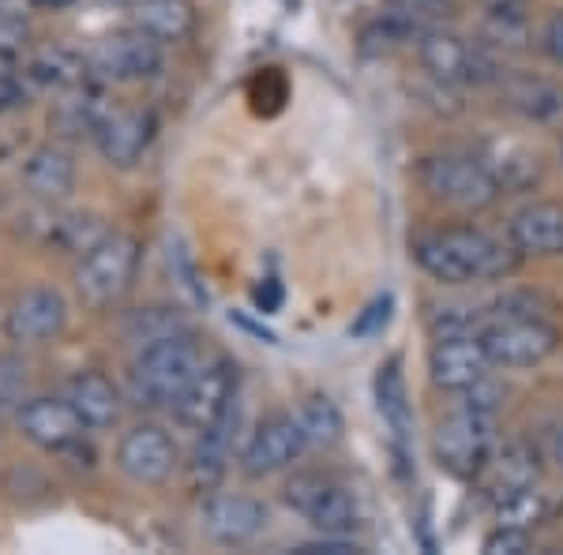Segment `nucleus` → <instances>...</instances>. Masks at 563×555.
Segmentation results:
<instances>
[{"mask_svg": "<svg viewBox=\"0 0 563 555\" xmlns=\"http://www.w3.org/2000/svg\"><path fill=\"white\" fill-rule=\"evenodd\" d=\"M233 402H238V364H233L230 357H214L196 371V379L174 402V417L185 432L199 435L203 428H211Z\"/></svg>", "mask_w": 563, "mask_h": 555, "instance_id": "obj_10", "label": "nucleus"}, {"mask_svg": "<svg viewBox=\"0 0 563 555\" xmlns=\"http://www.w3.org/2000/svg\"><path fill=\"white\" fill-rule=\"evenodd\" d=\"M308 451V440L297 424L294 413H271L252 428L249 443L241 451V473L249 480L275 477V473L289 469Z\"/></svg>", "mask_w": 563, "mask_h": 555, "instance_id": "obj_11", "label": "nucleus"}, {"mask_svg": "<svg viewBox=\"0 0 563 555\" xmlns=\"http://www.w3.org/2000/svg\"><path fill=\"white\" fill-rule=\"evenodd\" d=\"M474 151H477V158L488 166V173L496 177V185L504 196H526L541 185L544 162L530 143L511 140V135H485Z\"/></svg>", "mask_w": 563, "mask_h": 555, "instance_id": "obj_16", "label": "nucleus"}, {"mask_svg": "<svg viewBox=\"0 0 563 555\" xmlns=\"http://www.w3.org/2000/svg\"><path fill=\"white\" fill-rule=\"evenodd\" d=\"M541 514H544V499H541V491H538V488H533V491H522V496H515V499H507V503H499V507H496V522H504V525H522V530L538 525V522H541Z\"/></svg>", "mask_w": 563, "mask_h": 555, "instance_id": "obj_36", "label": "nucleus"}, {"mask_svg": "<svg viewBox=\"0 0 563 555\" xmlns=\"http://www.w3.org/2000/svg\"><path fill=\"white\" fill-rule=\"evenodd\" d=\"M417 57H421V68L443 87H496V79L504 76L496 53L485 42H470L443 26L421 31Z\"/></svg>", "mask_w": 563, "mask_h": 555, "instance_id": "obj_4", "label": "nucleus"}, {"mask_svg": "<svg viewBox=\"0 0 563 555\" xmlns=\"http://www.w3.org/2000/svg\"><path fill=\"white\" fill-rule=\"evenodd\" d=\"M26 102V79L20 71H0V113H12Z\"/></svg>", "mask_w": 563, "mask_h": 555, "instance_id": "obj_40", "label": "nucleus"}, {"mask_svg": "<svg viewBox=\"0 0 563 555\" xmlns=\"http://www.w3.org/2000/svg\"><path fill=\"white\" fill-rule=\"evenodd\" d=\"M556 462H560V469H563V421L556 428Z\"/></svg>", "mask_w": 563, "mask_h": 555, "instance_id": "obj_46", "label": "nucleus"}, {"mask_svg": "<svg viewBox=\"0 0 563 555\" xmlns=\"http://www.w3.org/2000/svg\"><path fill=\"white\" fill-rule=\"evenodd\" d=\"M233 428H238V402L225 409L222 417L203 428L196 435V451H192V485L203 491H214L218 480L225 477V466H230V447H233Z\"/></svg>", "mask_w": 563, "mask_h": 555, "instance_id": "obj_25", "label": "nucleus"}, {"mask_svg": "<svg viewBox=\"0 0 563 555\" xmlns=\"http://www.w3.org/2000/svg\"><path fill=\"white\" fill-rule=\"evenodd\" d=\"M199 525L222 548H241L252 544L267 530V507L252 496H233V491H211L199 511Z\"/></svg>", "mask_w": 563, "mask_h": 555, "instance_id": "obj_14", "label": "nucleus"}, {"mask_svg": "<svg viewBox=\"0 0 563 555\" xmlns=\"http://www.w3.org/2000/svg\"><path fill=\"white\" fill-rule=\"evenodd\" d=\"M180 466V451L174 443V435L158 424H135L132 432L121 435L117 443V469L143 488H158Z\"/></svg>", "mask_w": 563, "mask_h": 555, "instance_id": "obj_12", "label": "nucleus"}, {"mask_svg": "<svg viewBox=\"0 0 563 555\" xmlns=\"http://www.w3.org/2000/svg\"><path fill=\"white\" fill-rule=\"evenodd\" d=\"M140 270V241L129 233H109L76 267V293L87 308L102 312L129 297Z\"/></svg>", "mask_w": 563, "mask_h": 555, "instance_id": "obj_6", "label": "nucleus"}, {"mask_svg": "<svg viewBox=\"0 0 563 555\" xmlns=\"http://www.w3.org/2000/svg\"><path fill=\"white\" fill-rule=\"evenodd\" d=\"M499 95L511 113H519L522 121L541 124V129H552V124H563V87L552 84L544 76H533V71H504L496 79Z\"/></svg>", "mask_w": 563, "mask_h": 555, "instance_id": "obj_21", "label": "nucleus"}, {"mask_svg": "<svg viewBox=\"0 0 563 555\" xmlns=\"http://www.w3.org/2000/svg\"><path fill=\"white\" fill-rule=\"evenodd\" d=\"M20 76L26 79V87L60 95V90H71L84 84V79H90V68L84 53L68 49V45H53V49L34 53Z\"/></svg>", "mask_w": 563, "mask_h": 555, "instance_id": "obj_28", "label": "nucleus"}, {"mask_svg": "<svg viewBox=\"0 0 563 555\" xmlns=\"http://www.w3.org/2000/svg\"><path fill=\"white\" fill-rule=\"evenodd\" d=\"M23 185L42 203H60L76 188V158L57 143L34 147L23 162Z\"/></svg>", "mask_w": 563, "mask_h": 555, "instance_id": "obj_23", "label": "nucleus"}, {"mask_svg": "<svg viewBox=\"0 0 563 555\" xmlns=\"http://www.w3.org/2000/svg\"><path fill=\"white\" fill-rule=\"evenodd\" d=\"M102 4H124V0H102Z\"/></svg>", "mask_w": 563, "mask_h": 555, "instance_id": "obj_47", "label": "nucleus"}, {"mask_svg": "<svg viewBox=\"0 0 563 555\" xmlns=\"http://www.w3.org/2000/svg\"><path fill=\"white\" fill-rule=\"evenodd\" d=\"M297 424H301L308 447L316 451H331L342 443V435H346V421H342V409L331 402L327 395H308L301 398V406H297Z\"/></svg>", "mask_w": 563, "mask_h": 555, "instance_id": "obj_29", "label": "nucleus"}, {"mask_svg": "<svg viewBox=\"0 0 563 555\" xmlns=\"http://www.w3.org/2000/svg\"><path fill=\"white\" fill-rule=\"evenodd\" d=\"M68 402L84 417L87 432H106L121 421V390H117L102 371H79L68 379Z\"/></svg>", "mask_w": 563, "mask_h": 555, "instance_id": "obj_27", "label": "nucleus"}, {"mask_svg": "<svg viewBox=\"0 0 563 555\" xmlns=\"http://www.w3.org/2000/svg\"><path fill=\"white\" fill-rule=\"evenodd\" d=\"M15 421H20V432L34 447L57 451V454L79 447L87 432L84 417L71 409L68 398H31V402L20 409Z\"/></svg>", "mask_w": 563, "mask_h": 555, "instance_id": "obj_18", "label": "nucleus"}, {"mask_svg": "<svg viewBox=\"0 0 563 555\" xmlns=\"http://www.w3.org/2000/svg\"><path fill=\"white\" fill-rule=\"evenodd\" d=\"M560 162H563V143H560Z\"/></svg>", "mask_w": 563, "mask_h": 555, "instance_id": "obj_48", "label": "nucleus"}, {"mask_svg": "<svg viewBox=\"0 0 563 555\" xmlns=\"http://www.w3.org/2000/svg\"><path fill=\"white\" fill-rule=\"evenodd\" d=\"M297 555H361V544L350 541V536H320V541L297 544Z\"/></svg>", "mask_w": 563, "mask_h": 555, "instance_id": "obj_39", "label": "nucleus"}, {"mask_svg": "<svg viewBox=\"0 0 563 555\" xmlns=\"http://www.w3.org/2000/svg\"><path fill=\"white\" fill-rule=\"evenodd\" d=\"M113 102H109L102 79L98 84H90V79H84L79 87L71 90H60V102L53 106V132L65 135V140H84V135H90L95 140L98 129L106 124V116L113 113Z\"/></svg>", "mask_w": 563, "mask_h": 555, "instance_id": "obj_22", "label": "nucleus"}, {"mask_svg": "<svg viewBox=\"0 0 563 555\" xmlns=\"http://www.w3.org/2000/svg\"><path fill=\"white\" fill-rule=\"evenodd\" d=\"M387 4L398 8V12H413V15H421V20H424V15H432L435 8H443L448 0H387Z\"/></svg>", "mask_w": 563, "mask_h": 555, "instance_id": "obj_44", "label": "nucleus"}, {"mask_svg": "<svg viewBox=\"0 0 563 555\" xmlns=\"http://www.w3.org/2000/svg\"><path fill=\"white\" fill-rule=\"evenodd\" d=\"M188 331H192V326H188V320L180 315V308H169V304L140 308V312H132L129 323H124V338H129L135 349L177 338V334H188Z\"/></svg>", "mask_w": 563, "mask_h": 555, "instance_id": "obj_30", "label": "nucleus"}, {"mask_svg": "<svg viewBox=\"0 0 563 555\" xmlns=\"http://www.w3.org/2000/svg\"><path fill=\"white\" fill-rule=\"evenodd\" d=\"M199 368H203V353H199L192 331L143 345L129 371V398L140 409H174Z\"/></svg>", "mask_w": 563, "mask_h": 555, "instance_id": "obj_2", "label": "nucleus"}, {"mask_svg": "<svg viewBox=\"0 0 563 555\" xmlns=\"http://www.w3.org/2000/svg\"><path fill=\"white\" fill-rule=\"evenodd\" d=\"M496 424L499 413H485L474 406H455V413L435 424L432 451L440 469L459 480H474L496 454Z\"/></svg>", "mask_w": 563, "mask_h": 555, "instance_id": "obj_5", "label": "nucleus"}, {"mask_svg": "<svg viewBox=\"0 0 563 555\" xmlns=\"http://www.w3.org/2000/svg\"><path fill=\"white\" fill-rule=\"evenodd\" d=\"M26 49V26L20 15H0V71H15Z\"/></svg>", "mask_w": 563, "mask_h": 555, "instance_id": "obj_37", "label": "nucleus"}, {"mask_svg": "<svg viewBox=\"0 0 563 555\" xmlns=\"http://www.w3.org/2000/svg\"><path fill=\"white\" fill-rule=\"evenodd\" d=\"M154 132H158V116L151 109H113L95 135V147L109 166L132 169L154 143Z\"/></svg>", "mask_w": 563, "mask_h": 555, "instance_id": "obj_20", "label": "nucleus"}, {"mask_svg": "<svg viewBox=\"0 0 563 555\" xmlns=\"http://www.w3.org/2000/svg\"><path fill=\"white\" fill-rule=\"evenodd\" d=\"M507 241L522 259H560L563 256V203L530 199L507 222Z\"/></svg>", "mask_w": 563, "mask_h": 555, "instance_id": "obj_17", "label": "nucleus"}, {"mask_svg": "<svg viewBox=\"0 0 563 555\" xmlns=\"http://www.w3.org/2000/svg\"><path fill=\"white\" fill-rule=\"evenodd\" d=\"M481 42L488 49L504 53H522L530 49V20H526V4L515 8H485V20H481Z\"/></svg>", "mask_w": 563, "mask_h": 555, "instance_id": "obj_31", "label": "nucleus"}, {"mask_svg": "<svg viewBox=\"0 0 563 555\" xmlns=\"http://www.w3.org/2000/svg\"><path fill=\"white\" fill-rule=\"evenodd\" d=\"M417 185L421 192L455 211H488L499 203V185L488 173L477 151H435L417 162Z\"/></svg>", "mask_w": 563, "mask_h": 555, "instance_id": "obj_3", "label": "nucleus"}, {"mask_svg": "<svg viewBox=\"0 0 563 555\" xmlns=\"http://www.w3.org/2000/svg\"><path fill=\"white\" fill-rule=\"evenodd\" d=\"M410 256L440 286L504 281L522 267L519 248L481 225H440V230L417 233L410 241Z\"/></svg>", "mask_w": 563, "mask_h": 555, "instance_id": "obj_1", "label": "nucleus"}, {"mask_svg": "<svg viewBox=\"0 0 563 555\" xmlns=\"http://www.w3.org/2000/svg\"><path fill=\"white\" fill-rule=\"evenodd\" d=\"M199 12L192 0H132V26L162 45L185 42L196 34Z\"/></svg>", "mask_w": 563, "mask_h": 555, "instance_id": "obj_26", "label": "nucleus"}, {"mask_svg": "<svg viewBox=\"0 0 563 555\" xmlns=\"http://www.w3.org/2000/svg\"><path fill=\"white\" fill-rule=\"evenodd\" d=\"M390 315H395V293H379L372 297L365 308L357 312V320L350 323V338H376V334L387 331Z\"/></svg>", "mask_w": 563, "mask_h": 555, "instance_id": "obj_35", "label": "nucleus"}, {"mask_svg": "<svg viewBox=\"0 0 563 555\" xmlns=\"http://www.w3.org/2000/svg\"><path fill=\"white\" fill-rule=\"evenodd\" d=\"M34 8H49V12H57V8H68L71 0H31Z\"/></svg>", "mask_w": 563, "mask_h": 555, "instance_id": "obj_45", "label": "nucleus"}, {"mask_svg": "<svg viewBox=\"0 0 563 555\" xmlns=\"http://www.w3.org/2000/svg\"><path fill=\"white\" fill-rule=\"evenodd\" d=\"M538 454H533L526 443H507L504 451L493 454V462L485 466V491L488 499L499 507L507 499L522 496V491H533L538 488Z\"/></svg>", "mask_w": 563, "mask_h": 555, "instance_id": "obj_24", "label": "nucleus"}, {"mask_svg": "<svg viewBox=\"0 0 563 555\" xmlns=\"http://www.w3.org/2000/svg\"><path fill=\"white\" fill-rule=\"evenodd\" d=\"M541 49L549 53L552 65H560V68H563V8H560V12H552L549 20H544Z\"/></svg>", "mask_w": 563, "mask_h": 555, "instance_id": "obj_41", "label": "nucleus"}, {"mask_svg": "<svg viewBox=\"0 0 563 555\" xmlns=\"http://www.w3.org/2000/svg\"><path fill=\"white\" fill-rule=\"evenodd\" d=\"M429 376L432 384L448 395H462L481 379L493 376V360L485 353L481 334H448V338H432L429 349Z\"/></svg>", "mask_w": 563, "mask_h": 555, "instance_id": "obj_13", "label": "nucleus"}, {"mask_svg": "<svg viewBox=\"0 0 563 555\" xmlns=\"http://www.w3.org/2000/svg\"><path fill=\"white\" fill-rule=\"evenodd\" d=\"M372 395H376V409L387 424L390 451H395L398 469H406L410 466V443H413V409H410V395H406L402 357H387L379 364Z\"/></svg>", "mask_w": 563, "mask_h": 555, "instance_id": "obj_19", "label": "nucleus"}, {"mask_svg": "<svg viewBox=\"0 0 563 555\" xmlns=\"http://www.w3.org/2000/svg\"><path fill=\"white\" fill-rule=\"evenodd\" d=\"M282 496H286L289 511L301 514L316 533L353 536V530L361 525V507L353 499V491L342 480L327 477V473H294Z\"/></svg>", "mask_w": 563, "mask_h": 555, "instance_id": "obj_7", "label": "nucleus"}, {"mask_svg": "<svg viewBox=\"0 0 563 555\" xmlns=\"http://www.w3.org/2000/svg\"><path fill=\"white\" fill-rule=\"evenodd\" d=\"M65 326H68L65 297H60L57 289H45V286L23 289L4 312V334L23 345L53 342Z\"/></svg>", "mask_w": 563, "mask_h": 555, "instance_id": "obj_15", "label": "nucleus"}, {"mask_svg": "<svg viewBox=\"0 0 563 555\" xmlns=\"http://www.w3.org/2000/svg\"><path fill=\"white\" fill-rule=\"evenodd\" d=\"M481 342L493 368H533L560 349V331L541 312L530 315H488Z\"/></svg>", "mask_w": 563, "mask_h": 555, "instance_id": "obj_8", "label": "nucleus"}, {"mask_svg": "<svg viewBox=\"0 0 563 555\" xmlns=\"http://www.w3.org/2000/svg\"><path fill=\"white\" fill-rule=\"evenodd\" d=\"M26 384V376L20 371V364L12 360H0V402H15L20 398V390Z\"/></svg>", "mask_w": 563, "mask_h": 555, "instance_id": "obj_42", "label": "nucleus"}, {"mask_svg": "<svg viewBox=\"0 0 563 555\" xmlns=\"http://www.w3.org/2000/svg\"><path fill=\"white\" fill-rule=\"evenodd\" d=\"M488 312L470 304H443L429 312V334L432 338H448V334H481Z\"/></svg>", "mask_w": 563, "mask_h": 555, "instance_id": "obj_34", "label": "nucleus"}, {"mask_svg": "<svg viewBox=\"0 0 563 555\" xmlns=\"http://www.w3.org/2000/svg\"><path fill=\"white\" fill-rule=\"evenodd\" d=\"M166 263H169V275H174V281H177L180 297H185V304L188 308H199V312H203V308L211 304V297H207L203 275H199L196 256H192V248H188L185 236H169Z\"/></svg>", "mask_w": 563, "mask_h": 555, "instance_id": "obj_33", "label": "nucleus"}, {"mask_svg": "<svg viewBox=\"0 0 563 555\" xmlns=\"http://www.w3.org/2000/svg\"><path fill=\"white\" fill-rule=\"evenodd\" d=\"M109 233L113 230L95 214H65V218H53V225H49V241L79 259H84L90 248H98Z\"/></svg>", "mask_w": 563, "mask_h": 555, "instance_id": "obj_32", "label": "nucleus"}, {"mask_svg": "<svg viewBox=\"0 0 563 555\" xmlns=\"http://www.w3.org/2000/svg\"><path fill=\"white\" fill-rule=\"evenodd\" d=\"M162 42L143 31H117L106 34L87 49V68L102 84H140L162 71Z\"/></svg>", "mask_w": 563, "mask_h": 555, "instance_id": "obj_9", "label": "nucleus"}, {"mask_svg": "<svg viewBox=\"0 0 563 555\" xmlns=\"http://www.w3.org/2000/svg\"><path fill=\"white\" fill-rule=\"evenodd\" d=\"M526 548H530V530H522V525H504V522H496V530L481 544V552H488V555H519Z\"/></svg>", "mask_w": 563, "mask_h": 555, "instance_id": "obj_38", "label": "nucleus"}, {"mask_svg": "<svg viewBox=\"0 0 563 555\" xmlns=\"http://www.w3.org/2000/svg\"><path fill=\"white\" fill-rule=\"evenodd\" d=\"M252 300H256V308L263 315H275L282 308V286L275 278H267L263 286H256V293H252Z\"/></svg>", "mask_w": 563, "mask_h": 555, "instance_id": "obj_43", "label": "nucleus"}]
</instances>
